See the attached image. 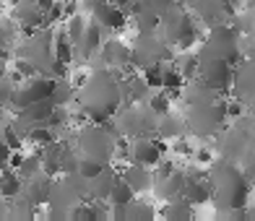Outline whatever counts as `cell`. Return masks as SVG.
Listing matches in <instances>:
<instances>
[{"label":"cell","mask_w":255,"mask_h":221,"mask_svg":"<svg viewBox=\"0 0 255 221\" xmlns=\"http://www.w3.org/2000/svg\"><path fill=\"white\" fill-rule=\"evenodd\" d=\"M208 182H211V201L222 208V211L242 208L248 203V193H250L248 174L237 164H232V161H227V159L211 161Z\"/></svg>","instance_id":"cell-1"},{"label":"cell","mask_w":255,"mask_h":221,"mask_svg":"<svg viewBox=\"0 0 255 221\" xmlns=\"http://www.w3.org/2000/svg\"><path fill=\"white\" fill-rule=\"evenodd\" d=\"M224 120H227V110H224L222 97L216 102H208V104H190L188 120H185V130H190L193 135L208 138V135L222 130Z\"/></svg>","instance_id":"cell-2"},{"label":"cell","mask_w":255,"mask_h":221,"mask_svg":"<svg viewBox=\"0 0 255 221\" xmlns=\"http://www.w3.org/2000/svg\"><path fill=\"white\" fill-rule=\"evenodd\" d=\"M198 78L203 84H208L214 91L224 94V91L232 89V65L222 57H211V55H198Z\"/></svg>","instance_id":"cell-3"},{"label":"cell","mask_w":255,"mask_h":221,"mask_svg":"<svg viewBox=\"0 0 255 221\" xmlns=\"http://www.w3.org/2000/svg\"><path fill=\"white\" fill-rule=\"evenodd\" d=\"M52 89H55V78H47V76H31V78H24V84L18 89H13L10 94V104L16 110H24L34 102H42V99H50L52 97Z\"/></svg>","instance_id":"cell-4"},{"label":"cell","mask_w":255,"mask_h":221,"mask_svg":"<svg viewBox=\"0 0 255 221\" xmlns=\"http://www.w3.org/2000/svg\"><path fill=\"white\" fill-rule=\"evenodd\" d=\"M78 143H81V151H84V156H94L99 161H107L112 159V148H115V138L107 135L102 130V125H91L86 130H81L78 135Z\"/></svg>","instance_id":"cell-5"},{"label":"cell","mask_w":255,"mask_h":221,"mask_svg":"<svg viewBox=\"0 0 255 221\" xmlns=\"http://www.w3.org/2000/svg\"><path fill=\"white\" fill-rule=\"evenodd\" d=\"M164 151H167V143L164 141L151 138V135H138L135 141H133V146H130V151H128V161L154 169Z\"/></svg>","instance_id":"cell-6"},{"label":"cell","mask_w":255,"mask_h":221,"mask_svg":"<svg viewBox=\"0 0 255 221\" xmlns=\"http://www.w3.org/2000/svg\"><path fill=\"white\" fill-rule=\"evenodd\" d=\"M91 18H97L99 24H102V29H115V31H120L123 26H125V21H128V16H125V8H118V5H112L110 0H94L91 3Z\"/></svg>","instance_id":"cell-7"},{"label":"cell","mask_w":255,"mask_h":221,"mask_svg":"<svg viewBox=\"0 0 255 221\" xmlns=\"http://www.w3.org/2000/svg\"><path fill=\"white\" fill-rule=\"evenodd\" d=\"M24 198L26 201H31L34 206L37 203H50V195H52V182H50V174L44 172H37L34 177H29L24 182Z\"/></svg>","instance_id":"cell-8"},{"label":"cell","mask_w":255,"mask_h":221,"mask_svg":"<svg viewBox=\"0 0 255 221\" xmlns=\"http://www.w3.org/2000/svg\"><path fill=\"white\" fill-rule=\"evenodd\" d=\"M185 172H172L167 177H154V190L159 198H164V201H175V198H182V190H185Z\"/></svg>","instance_id":"cell-9"},{"label":"cell","mask_w":255,"mask_h":221,"mask_svg":"<svg viewBox=\"0 0 255 221\" xmlns=\"http://www.w3.org/2000/svg\"><path fill=\"white\" fill-rule=\"evenodd\" d=\"M123 180L133 188V193H146V190H151L154 188V172L148 169V167H141V164H128L123 169Z\"/></svg>","instance_id":"cell-10"},{"label":"cell","mask_w":255,"mask_h":221,"mask_svg":"<svg viewBox=\"0 0 255 221\" xmlns=\"http://www.w3.org/2000/svg\"><path fill=\"white\" fill-rule=\"evenodd\" d=\"M102 55H104V63H107L110 68H118V71H123V68L130 65V47L123 44L120 39H112V42L104 44Z\"/></svg>","instance_id":"cell-11"},{"label":"cell","mask_w":255,"mask_h":221,"mask_svg":"<svg viewBox=\"0 0 255 221\" xmlns=\"http://www.w3.org/2000/svg\"><path fill=\"white\" fill-rule=\"evenodd\" d=\"M182 198H185L190 206L208 203V201H211V182H208V177L188 180V182H185V190H182Z\"/></svg>","instance_id":"cell-12"},{"label":"cell","mask_w":255,"mask_h":221,"mask_svg":"<svg viewBox=\"0 0 255 221\" xmlns=\"http://www.w3.org/2000/svg\"><path fill=\"white\" fill-rule=\"evenodd\" d=\"M81 52L86 57L94 55L99 47H102V24L97 18H86V29H84V37H81Z\"/></svg>","instance_id":"cell-13"},{"label":"cell","mask_w":255,"mask_h":221,"mask_svg":"<svg viewBox=\"0 0 255 221\" xmlns=\"http://www.w3.org/2000/svg\"><path fill=\"white\" fill-rule=\"evenodd\" d=\"M24 190V177L16 172V169H5L0 172V198H5V201H13V198L21 195Z\"/></svg>","instance_id":"cell-14"},{"label":"cell","mask_w":255,"mask_h":221,"mask_svg":"<svg viewBox=\"0 0 255 221\" xmlns=\"http://www.w3.org/2000/svg\"><path fill=\"white\" fill-rule=\"evenodd\" d=\"M73 52H76V44L71 42V37H68L65 31H55L52 34V55L60 63L71 65L73 63Z\"/></svg>","instance_id":"cell-15"},{"label":"cell","mask_w":255,"mask_h":221,"mask_svg":"<svg viewBox=\"0 0 255 221\" xmlns=\"http://www.w3.org/2000/svg\"><path fill=\"white\" fill-rule=\"evenodd\" d=\"M133 198H135L133 188L123 177H118V180H115V185H112V190H110V195H107V203L110 206H128Z\"/></svg>","instance_id":"cell-16"},{"label":"cell","mask_w":255,"mask_h":221,"mask_svg":"<svg viewBox=\"0 0 255 221\" xmlns=\"http://www.w3.org/2000/svg\"><path fill=\"white\" fill-rule=\"evenodd\" d=\"M24 138H26V141H29L34 148H44V146H50V143L55 141V133H52V127H50V125L39 122V125H34Z\"/></svg>","instance_id":"cell-17"},{"label":"cell","mask_w":255,"mask_h":221,"mask_svg":"<svg viewBox=\"0 0 255 221\" xmlns=\"http://www.w3.org/2000/svg\"><path fill=\"white\" fill-rule=\"evenodd\" d=\"M164 219H190L193 216V206L185 201V198H175V201H167V206L159 211Z\"/></svg>","instance_id":"cell-18"},{"label":"cell","mask_w":255,"mask_h":221,"mask_svg":"<svg viewBox=\"0 0 255 221\" xmlns=\"http://www.w3.org/2000/svg\"><path fill=\"white\" fill-rule=\"evenodd\" d=\"M104 169V161L94 159V156H78V164H76V174L81 180H91Z\"/></svg>","instance_id":"cell-19"},{"label":"cell","mask_w":255,"mask_h":221,"mask_svg":"<svg viewBox=\"0 0 255 221\" xmlns=\"http://www.w3.org/2000/svg\"><path fill=\"white\" fill-rule=\"evenodd\" d=\"M185 133V120L172 117V114H161V125H159V135L161 138H180Z\"/></svg>","instance_id":"cell-20"},{"label":"cell","mask_w":255,"mask_h":221,"mask_svg":"<svg viewBox=\"0 0 255 221\" xmlns=\"http://www.w3.org/2000/svg\"><path fill=\"white\" fill-rule=\"evenodd\" d=\"M169 104H172L169 94H167L164 89H159L156 94L148 99V112H151L154 117H161V114H167V112H169Z\"/></svg>","instance_id":"cell-21"},{"label":"cell","mask_w":255,"mask_h":221,"mask_svg":"<svg viewBox=\"0 0 255 221\" xmlns=\"http://www.w3.org/2000/svg\"><path fill=\"white\" fill-rule=\"evenodd\" d=\"M24 180L34 177L37 172H42V156H39V148H37V154H31V156H24V161H21V167L16 169Z\"/></svg>","instance_id":"cell-22"},{"label":"cell","mask_w":255,"mask_h":221,"mask_svg":"<svg viewBox=\"0 0 255 221\" xmlns=\"http://www.w3.org/2000/svg\"><path fill=\"white\" fill-rule=\"evenodd\" d=\"M185 86V78L180 73V68H161V89H182Z\"/></svg>","instance_id":"cell-23"},{"label":"cell","mask_w":255,"mask_h":221,"mask_svg":"<svg viewBox=\"0 0 255 221\" xmlns=\"http://www.w3.org/2000/svg\"><path fill=\"white\" fill-rule=\"evenodd\" d=\"M156 216V211L148 203H143V201H133L128 203V219H154Z\"/></svg>","instance_id":"cell-24"},{"label":"cell","mask_w":255,"mask_h":221,"mask_svg":"<svg viewBox=\"0 0 255 221\" xmlns=\"http://www.w3.org/2000/svg\"><path fill=\"white\" fill-rule=\"evenodd\" d=\"M0 135H3V141H5V146L10 151H16V148L24 146V135H21V130L16 125H5L3 130H0Z\"/></svg>","instance_id":"cell-25"},{"label":"cell","mask_w":255,"mask_h":221,"mask_svg":"<svg viewBox=\"0 0 255 221\" xmlns=\"http://www.w3.org/2000/svg\"><path fill=\"white\" fill-rule=\"evenodd\" d=\"M180 73H182L185 81L198 78V55H188V57H185L182 65H180Z\"/></svg>","instance_id":"cell-26"},{"label":"cell","mask_w":255,"mask_h":221,"mask_svg":"<svg viewBox=\"0 0 255 221\" xmlns=\"http://www.w3.org/2000/svg\"><path fill=\"white\" fill-rule=\"evenodd\" d=\"M13 34H18V29H16L13 21H0V47H5V44L13 42V39H16Z\"/></svg>","instance_id":"cell-27"},{"label":"cell","mask_w":255,"mask_h":221,"mask_svg":"<svg viewBox=\"0 0 255 221\" xmlns=\"http://www.w3.org/2000/svg\"><path fill=\"white\" fill-rule=\"evenodd\" d=\"M224 110H227V117H240L242 114V102H224Z\"/></svg>","instance_id":"cell-28"},{"label":"cell","mask_w":255,"mask_h":221,"mask_svg":"<svg viewBox=\"0 0 255 221\" xmlns=\"http://www.w3.org/2000/svg\"><path fill=\"white\" fill-rule=\"evenodd\" d=\"M195 161H198V164H211V161H214V154H211V151H208V148H201V151H195Z\"/></svg>","instance_id":"cell-29"},{"label":"cell","mask_w":255,"mask_h":221,"mask_svg":"<svg viewBox=\"0 0 255 221\" xmlns=\"http://www.w3.org/2000/svg\"><path fill=\"white\" fill-rule=\"evenodd\" d=\"M86 81H89V73H86V71H78L76 78H73V86H76V89H84Z\"/></svg>","instance_id":"cell-30"},{"label":"cell","mask_w":255,"mask_h":221,"mask_svg":"<svg viewBox=\"0 0 255 221\" xmlns=\"http://www.w3.org/2000/svg\"><path fill=\"white\" fill-rule=\"evenodd\" d=\"M175 151H177V154H193V151H190V146H188V141H182V138H177Z\"/></svg>","instance_id":"cell-31"},{"label":"cell","mask_w":255,"mask_h":221,"mask_svg":"<svg viewBox=\"0 0 255 221\" xmlns=\"http://www.w3.org/2000/svg\"><path fill=\"white\" fill-rule=\"evenodd\" d=\"M110 3H112V5H118V8H128V5L133 3V0H110Z\"/></svg>","instance_id":"cell-32"},{"label":"cell","mask_w":255,"mask_h":221,"mask_svg":"<svg viewBox=\"0 0 255 221\" xmlns=\"http://www.w3.org/2000/svg\"><path fill=\"white\" fill-rule=\"evenodd\" d=\"M0 16H3V0H0Z\"/></svg>","instance_id":"cell-33"}]
</instances>
